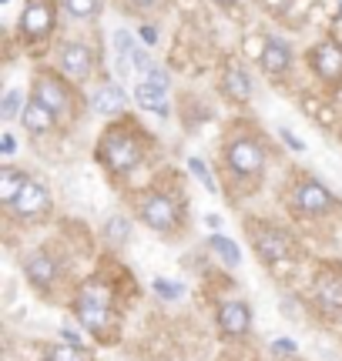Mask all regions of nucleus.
<instances>
[{"label":"nucleus","mask_w":342,"mask_h":361,"mask_svg":"<svg viewBox=\"0 0 342 361\" xmlns=\"http://www.w3.org/2000/svg\"><path fill=\"white\" fill-rule=\"evenodd\" d=\"M4 151H7V154L13 151V137H11V134H4Z\"/></svg>","instance_id":"33"},{"label":"nucleus","mask_w":342,"mask_h":361,"mask_svg":"<svg viewBox=\"0 0 342 361\" xmlns=\"http://www.w3.org/2000/svg\"><path fill=\"white\" fill-rule=\"evenodd\" d=\"M161 4H165V0H131V7H134V11H141V13L161 11Z\"/></svg>","instance_id":"29"},{"label":"nucleus","mask_w":342,"mask_h":361,"mask_svg":"<svg viewBox=\"0 0 342 361\" xmlns=\"http://www.w3.org/2000/svg\"><path fill=\"white\" fill-rule=\"evenodd\" d=\"M265 164H269V151H265V141L259 130L252 128H235L222 144V168L225 174L242 184L245 191H252L265 174Z\"/></svg>","instance_id":"2"},{"label":"nucleus","mask_w":342,"mask_h":361,"mask_svg":"<svg viewBox=\"0 0 342 361\" xmlns=\"http://www.w3.org/2000/svg\"><path fill=\"white\" fill-rule=\"evenodd\" d=\"M208 247L225 261V264H228V268H238L242 251L235 247V241H228V238H222V234H211V238H208Z\"/></svg>","instance_id":"23"},{"label":"nucleus","mask_w":342,"mask_h":361,"mask_svg":"<svg viewBox=\"0 0 342 361\" xmlns=\"http://www.w3.org/2000/svg\"><path fill=\"white\" fill-rule=\"evenodd\" d=\"M155 291H158L161 298H171V301H178V298L184 295L182 284H171V281H155Z\"/></svg>","instance_id":"27"},{"label":"nucleus","mask_w":342,"mask_h":361,"mask_svg":"<svg viewBox=\"0 0 342 361\" xmlns=\"http://www.w3.org/2000/svg\"><path fill=\"white\" fill-rule=\"evenodd\" d=\"M218 90H222V97H228L232 104H249L252 94H255V80H252V74L245 71V64L228 61V64L222 67Z\"/></svg>","instance_id":"16"},{"label":"nucleus","mask_w":342,"mask_h":361,"mask_svg":"<svg viewBox=\"0 0 342 361\" xmlns=\"http://www.w3.org/2000/svg\"><path fill=\"white\" fill-rule=\"evenodd\" d=\"M24 97H20V90L11 87L7 94H4V104H0V114L4 117H20V111H24Z\"/></svg>","instance_id":"25"},{"label":"nucleus","mask_w":342,"mask_h":361,"mask_svg":"<svg viewBox=\"0 0 342 361\" xmlns=\"http://www.w3.org/2000/svg\"><path fill=\"white\" fill-rule=\"evenodd\" d=\"M259 64H262V71L269 74V78H285L292 71V64H295V54H292V47L285 44L282 37H265L262 44V54H259Z\"/></svg>","instance_id":"17"},{"label":"nucleus","mask_w":342,"mask_h":361,"mask_svg":"<svg viewBox=\"0 0 342 361\" xmlns=\"http://www.w3.org/2000/svg\"><path fill=\"white\" fill-rule=\"evenodd\" d=\"M44 361H91V355L81 348V345H51Z\"/></svg>","instance_id":"24"},{"label":"nucleus","mask_w":342,"mask_h":361,"mask_svg":"<svg viewBox=\"0 0 342 361\" xmlns=\"http://www.w3.org/2000/svg\"><path fill=\"white\" fill-rule=\"evenodd\" d=\"M278 134H282V137H285V144H289L292 151H305V144L299 141V137H295V134H292L289 128H282V130H278Z\"/></svg>","instance_id":"30"},{"label":"nucleus","mask_w":342,"mask_h":361,"mask_svg":"<svg viewBox=\"0 0 342 361\" xmlns=\"http://www.w3.org/2000/svg\"><path fill=\"white\" fill-rule=\"evenodd\" d=\"M107 234H114V238H121V241H124V234H128V221L124 218H111L107 221V228H105V238Z\"/></svg>","instance_id":"28"},{"label":"nucleus","mask_w":342,"mask_h":361,"mask_svg":"<svg viewBox=\"0 0 342 361\" xmlns=\"http://www.w3.org/2000/svg\"><path fill=\"white\" fill-rule=\"evenodd\" d=\"M71 311L81 322V328L101 341V345H114L121 338V308H111V305H98V301H84V298L71 295Z\"/></svg>","instance_id":"8"},{"label":"nucleus","mask_w":342,"mask_h":361,"mask_svg":"<svg viewBox=\"0 0 342 361\" xmlns=\"http://www.w3.org/2000/svg\"><path fill=\"white\" fill-rule=\"evenodd\" d=\"M211 4H215V7H222V11H235L238 0H211Z\"/></svg>","instance_id":"32"},{"label":"nucleus","mask_w":342,"mask_h":361,"mask_svg":"<svg viewBox=\"0 0 342 361\" xmlns=\"http://www.w3.org/2000/svg\"><path fill=\"white\" fill-rule=\"evenodd\" d=\"M305 64L316 74L319 84L342 87V44L336 37L316 40V44L309 47V54H305Z\"/></svg>","instance_id":"11"},{"label":"nucleus","mask_w":342,"mask_h":361,"mask_svg":"<svg viewBox=\"0 0 342 361\" xmlns=\"http://www.w3.org/2000/svg\"><path fill=\"white\" fill-rule=\"evenodd\" d=\"M67 274H71V258L57 245H40L24 258V278L40 298L57 295L61 284L67 281Z\"/></svg>","instance_id":"4"},{"label":"nucleus","mask_w":342,"mask_h":361,"mask_svg":"<svg viewBox=\"0 0 342 361\" xmlns=\"http://www.w3.org/2000/svg\"><path fill=\"white\" fill-rule=\"evenodd\" d=\"M114 47H118L121 61L131 67V71H138V74H145L148 67L155 64V61H151V57H148V54L131 40V34H128V30H118V34H114Z\"/></svg>","instance_id":"20"},{"label":"nucleus","mask_w":342,"mask_h":361,"mask_svg":"<svg viewBox=\"0 0 342 361\" xmlns=\"http://www.w3.org/2000/svg\"><path fill=\"white\" fill-rule=\"evenodd\" d=\"M141 40H145V44H158V30L151 24H141Z\"/></svg>","instance_id":"31"},{"label":"nucleus","mask_w":342,"mask_h":361,"mask_svg":"<svg viewBox=\"0 0 342 361\" xmlns=\"http://www.w3.org/2000/svg\"><path fill=\"white\" fill-rule=\"evenodd\" d=\"M312 308L322 318L339 322L342 318V271L339 268H322L312 281Z\"/></svg>","instance_id":"14"},{"label":"nucleus","mask_w":342,"mask_h":361,"mask_svg":"<svg viewBox=\"0 0 342 361\" xmlns=\"http://www.w3.org/2000/svg\"><path fill=\"white\" fill-rule=\"evenodd\" d=\"M245 238H249V247L262 264H282V261L299 258V241L276 221L249 218L245 221Z\"/></svg>","instance_id":"6"},{"label":"nucleus","mask_w":342,"mask_h":361,"mask_svg":"<svg viewBox=\"0 0 342 361\" xmlns=\"http://www.w3.org/2000/svg\"><path fill=\"white\" fill-rule=\"evenodd\" d=\"M188 168H191V174H195L208 191H215V178L208 174V168H205V161H201V157H188Z\"/></svg>","instance_id":"26"},{"label":"nucleus","mask_w":342,"mask_h":361,"mask_svg":"<svg viewBox=\"0 0 342 361\" xmlns=\"http://www.w3.org/2000/svg\"><path fill=\"white\" fill-rule=\"evenodd\" d=\"M20 124H24V130H27V134H34V137H47L51 130L61 128L57 114H54V111H47L37 97H30V101L24 104V111H20Z\"/></svg>","instance_id":"18"},{"label":"nucleus","mask_w":342,"mask_h":361,"mask_svg":"<svg viewBox=\"0 0 342 361\" xmlns=\"http://www.w3.org/2000/svg\"><path fill=\"white\" fill-rule=\"evenodd\" d=\"M51 191H47V184L37 178H27V184L20 188V194L13 197L11 204H7V214L17 221H24V224H30V221H40L51 214Z\"/></svg>","instance_id":"12"},{"label":"nucleus","mask_w":342,"mask_h":361,"mask_svg":"<svg viewBox=\"0 0 342 361\" xmlns=\"http://www.w3.org/2000/svg\"><path fill=\"white\" fill-rule=\"evenodd\" d=\"M27 171H20V168H0V204L7 207L20 194V188L27 184Z\"/></svg>","instance_id":"21"},{"label":"nucleus","mask_w":342,"mask_h":361,"mask_svg":"<svg viewBox=\"0 0 342 361\" xmlns=\"http://www.w3.org/2000/svg\"><path fill=\"white\" fill-rule=\"evenodd\" d=\"M215 328H218V335L222 338H249L252 335V308L249 301H242V298H225L215 305Z\"/></svg>","instance_id":"15"},{"label":"nucleus","mask_w":342,"mask_h":361,"mask_svg":"<svg viewBox=\"0 0 342 361\" xmlns=\"http://www.w3.org/2000/svg\"><path fill=\"white\" fill-rule=\"evenodd\" d=\"M205 221H208V228H218V224H222V218H218V214H208Z\"/></svg>","instance_id":"34"},{"label":"nucleus","mask_w":342,"mask_h":361,"mask_svg":"<svg viewBox=\"0 0 342 361\" xmlns=\"http://www.w3.org/2000/svg\"><path fill=\"white\" fill-rule=\"evenodd\" d=\"M151 154V134H148L134 117H114L94 147L98 164L111 174V178H131Z\"/></svg>","instance_id":"1"},{"label":"nucleus","mask_w":342,"mask_h":361,"mask_svg":"<svg viewBox=\"0 0 342 361\" xmlns=\"http://www.w3.org/2000/svg\"><path fill=\"white\" fill-rule=\"evenodd\" d=\"M54 61H57V71L74 84H88L94 78V71H98V54L84 40H64L54 54Z\"/></svg>","instance_id":"10"},{"label":"nucleus","mask_w":342,"mask_h":361,"mask_svg":"<svg viewBox=\"0 0 342 361\" xmlns=\"http://www.w3.org/2000/svg\"><path fill=\"white\" fill-rule=\"evenodd\" d=\"M124 107H128V94H124L118 84H111V80H105V84L91 94V111H94V114L121 117V114H124Z\"/></svg>","instance_id":"19"},{"label":"nucleus","mask_w":342,"mask_h":361,"mask_svg":"<svg viewBox=\"0 0 342 361\" xmlns=\"http://www.w3.org/2000/svg\"><path fill=\"white\" fill-rule=\"evenodd\" d=\"M57 0H24V11L17 17V30L24 44H44L51 40V34L57 30Z\"/></svg>","instance_id":"9"},{"label":"nucleus","mask_w":342,"mask_h":361,"mask_svg":"<svg viewBox=\"0 0 342 361\" xmlns=\"http://www.w3.org/2000/svg\"><path fill=\"white\" fill-rule=\"evenodd\" d=\"M134 218L161 238H178L184 231V201L168 188H145L134 197Z\"/></svg>","instance_id":"3"},{"label":"nucleus","mask_w":342,"mask_h":361,"mask_svg":"<svg viewBox=\"0 0 342 361\" xmlns=\"http://www.w3.org/2000/svg\"><path fill=\"white\" fill-rule=\"evenodd\" d=\"M61 7L71 20H81V24H88V20H98L101 11H105V0H61Z\"/></svg>","instance_id":"22"},{"label":"nucleus","mask_w":342,"mask_h":361,"mask_svg":"<svg viewBox=\"0 0 342 361\" xmlns=\"http://www.w3.org/2000/svg\"><path fill=\"white\" fill-rule=\"evenodd\" d=\"M336 4H339V13H342V0H336Z\"/></svg>","instance_id":"35"},{"label":"nucleus","mask_w":342,"mask_h":361,"mask_svg":"<svg viewBox=\"0 0 342 361\" xmlns=\"http://www.w3.org/2000/svg\"><path fill=\"white\" fill-rule=\"evenodd\" d=\"M285 204L295 218L305 221H319V218H329L339 211V197L332 194L329 184H322L312 174H295L285 188Z\"/></svg>","instance_id":"5"},{"label":"nucleus","mask_w":342,"mask_h":361,"mask_svg":"<svg viewBox=\"0 0 342 361\" xmlns=\"http://www.w3.org/2000/svg\"><path fill=\"white\" fill-rule=\"evenodd\" d=\"M134 104L158 117H168V71L161 64H151L134 84Z\"/></svg>","instance_id":"13"},{"label":"nucleus","mask_w":342,"mask_h":361,"mask_svg":"<svg viewBox=\"0 0 342 361\" xmlns=\"http://www.w3.org/2000/svg\"><path fill=\"white\" fill-rule=\"evenodd\" d=\"M30 97H37L47 111H54L61 124L78 117V104H81L78 84L67 80L61 71H37L34 84H30Z\"/></svg>","instance_id":"7"}]
</instances>
